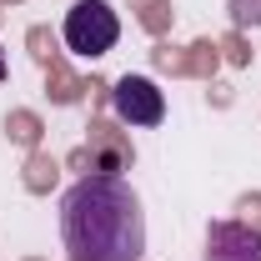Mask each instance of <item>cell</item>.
<instances>
[{"mask_svg": "<svg viewBox=\"0 0 261 261\" xmlns=\"http://www.w3.org/2000/svg\"><path fill=\"white\" fill-rule=\"evenodd\" d=\"M206 261H261V231L246 221H211Z\"/></svg>", "mask_w": 261, "mask_h": 261, "instance_id": "cell-4", "label": "cell"}, {"mask_svg": "<svg viewBox=\"0 0 261 261\" xmlns=\"http://www.w3.org/2000/svg\"><path fill=\"white\" fill-rule=\"evenodd\" d=\"M10 75V61H5V45H0V81Z\"/></svg>", "mask_w": 261, "mask_h": 261, "instance_id": "cell-5", "label": "cell"}, {"mask_svg": "<svg viewBox=\"0 0 261 261\" xmlns=\"http://www.w3.org/2000/svg\"><path fill=\"white\" fill-rule=\"evenodd\" d=\"M65 45H70V56H81V61H100L106 50H116V40H121V20H116V10L106 5V0H75L70 10H65Z\"/></svg>", "mask_w": 261, "mask_h": 261, "instance_id": "cell-2", "label": "cell"}, {"mask_svg": "<svg viewBox=\"0 0 261 261\" xmlns=\"http://www.w3.org/2000/svg\"><path fill=\"white\" fill-rule=\"evenodd\" d=\"M61 241L70 261H141L146 211L121 176H81L61 201Z\"/></svg>", "mask_w": 261, "mask_h": 261, "instance_id": "cell-1", "label": "cell"}, {"mask_svg": "<svg viewBox=\"0 0 261 261\" xmlns=\"http://www.w3.org/2000/svg\"><path fill=\"white\" fill-rule=\"evenodd\" d=\"M111 111L126 126H161L166 121V96L151 75H121L111 86Z\"/></svg>", "mask_w": 261, "mask_h": 261, "instance_id": "cell-3", "label": "cell"}]
</instances>
